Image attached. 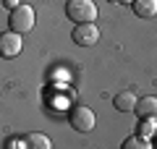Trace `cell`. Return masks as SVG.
<instances>
[{
    "label": "cell",
    "instance_id": "6da1fadb",
    "mask_svg": "<svg viewBox=\"0 0 157 149\" xmlns=\"http://www.w3.org/2000/svg\"><path fill=\"white\" fill-rule=\"evenodd\" d=\"M34 24H37V13H34L32 6H24V3H18L11 11V16H8V26H11L13 32H18V34L32 32Z\"/></svg>",
    "mask_w": 157,
    "mask_h": 149
},
{
    "label": "cell",
    "instance_id": "7a4b0ae2",
    "mask_svg": "<svg viewBox=\"0 0 157 149\" xmlns=\"http://www.w3.org/2000/svg\"><path fill=\"white\" fill-rule=\"evenodd\" d=\"M66 16L73 24H92V21H97V6L92 0H68Z\"/></svg>",
    "mask_w": 157,
    "mask_h": 149
},
{
    "label": "cell",
    "instance_id": "3957f363",
    "mask_svg": "<svg viewBox=\"0 0 157 149\" xmlns=\"http://www.w3.org/2000/svg\"><path fill=\"white\" fill-rule=\"evenodd\" d=\"M68 123H71L73 131H78V133H89L92 128H94L97 118H94V113H92L89 107L76 105V107H71V113H68Z\"/></svg>",
    "mask_w": 157,
    "mask_h": 149
},
{
    "label": "cell",
    "instance_id": "277c9868",
    "mask_svg": "<svg viewBox=\"0 0 157 149\" xmlns=\"http://www.w3.org/2000/svg\"><path fill=\"white\" fill-rule=\"evenodd\" d=\"M71 39L78 47H94L100 42V26L94 21L92 24H76V29L71 32Z\"/></svg>",
    "mask_w": 157,
    "mask_h": 149
},
{
    "label": "cell",
    "instance_id": "5b68a950",
    "mask_svg": "<svg viewBox=\"0 0 157 149\" xmlns=\"http://www.w3.org/2000/svg\"><path fill=\"white\" fill-rule=\"evenodd\" d=\"M24 50V42H21V34L18 32H3L0 34V58H6V60H11V58L21 55Z\"/></svg>",
    "mask_w": 157,
    "mask_h": 149
},
{
    "label": "cell",
    "instance_id": "8992f818",
    "mask_svg": "<svg viewBox=\"0 0 157 149\" xmlns=\"http://www.w3.org/2000/svg\"><path fill=\"white\" fill-rule=\"evenodd\" d=\"M134 113L139 118H155V120H157V97H141V99H136Z\"/></svg>",
    "mask_w": 157,
    "mask_h": 149
},
{
    "label": "cell",
    "instance_id": "52a82bcc",
    "mask_svg": "<svg viewBox=\"0 0 157 149\" xmlns=\"http://www.w3.org/2000/svg\"><path fill=\"white\" fill-rule=\"evenodd\" d=\"M136 94L134 92H118L115 97H113V105H115V110H121V113H134V107H136Z\"/></svg>",
    "mask_w": 157,
    "mask_h": 149
},
{
    "label": "cell",
    "instance_id": "ba28073f",
    "mask_svg": "<svg viewBox=\"0 0 157 149\" xmlns=\"http://www.w3.org/2000/svg\"><path fill=\"white\" fill-rule=\"evenodd\" d=\"M131 8H134V13L139 18H155L157 16V0H134Z\"/></svg>",
    "mask_w": 157,
    "mask_h": 149
},
{
    "label": "cell",
    "instance_id": "9c48e42d",
    "mask_svg": "<svg viewBox=\"0 0 157 149\" xmlns=\"http://www.w3.org/2000/svg\"><path fill=\"white\" fill-rule=\"evenodd\" d=\"M157 131V120L155 118H139V126H136V136L141 139H152Z\"/></svg>",
    "mask_w": 157,
    "mask_h": 149
},
{
    "label": "cell",
    "instance_id": "30bf717a",
    "mask_svg": "<svg viewBox=\"0 0 157 149\" xmlns=\"http://www.w3.org/2000/svg\"><path fill=\"white\" fill-rule=\"evenodd\" d=\"M24 141H26V147H29V149H50V147H52L50 139H47L45 133H39V131H37V133H29Z\"/></svg>",
    "mask_w": 157,
    "mask_h": 149
},
{
    "label": "cell",
    "instance_id": "8fae6325",
    "mask_svg": "<svg viewBox=\"0 0 157 149\" xmlns=\"http://www.w3.org/2000/svg\"><path fill=\"white\" fill-rule=\"evenodd\" d=\"M152 144L147 141V139H141V136H131V139H126L123 141V149H149Z\"/></svg>",
    "mask_w": 157,
    "mask_h": 149
},
{
    "label": "cell",
    "instance_id": "7c38bea8",
    "mask_svg": "<svg viewBox=\"0 0 157 149\" xmlns=\"http://www.w3.org/2000/svg\"><path fill=\"white\" fill-rule=\"evenodd\" d=\"M6 147H26V141H18V139H8Z\"/></svg>",
    "mask_w": 157,
    "mask_h": 149
},
{
    "label": "cell",
    "instance_id": "4fadbf2b",
    "mask_svg": "<svg viewBox=\"0 0 157 149\" xmlns=\"http://www.w3.org/2000/svg\"><path fill=\"white\" fill-rule=\"evenodd\" d=\"M3 6H6V8H11V11H13V8L18 6V0H3Z\"/></svg>",
    "mask_w": 157,
    "mask_h": 149
},
{
    "label": "cell",
    "instance_id": "5bb4252c",
    "mask_svg": "<svg viewBox=\"0 0 157 149\" xmlns=\"http://www.w3.org/2000/svg\"><path fill=\"white\" fill-rule=\"evenodd\" d=\"M152 147L157 149V131H155V136H152Z\"/></svg>",
    "mask_w": 157,
    "mask_h": 149
},
{
    "label": "cell",
    "instance_id": "9a60e30c",
    "mask_svg": "<svg viewBox=\"0 0 157 149\" xmlns=\"http://www.w3.org/2000/svg\"><path fill=\"white\" fill-rule=\"evenodd\" d=\"M115 3H126V6H131V3H134V0H115Z\"/></svg>",
    "mask_w": 157,
    "mask_h": 149
}]
</instances>
